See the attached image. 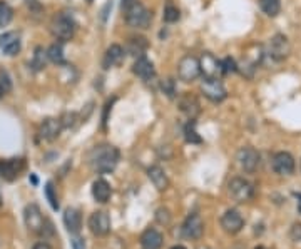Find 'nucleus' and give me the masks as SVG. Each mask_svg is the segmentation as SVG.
<instances>
[{
	"label": "nucleus",
	"instance_id": "obj_34",
	"mask_svg": "<svg viewBox=\"0 0 301 249\" xmlns=\"http://www.w3.org/2000/svg\"><path fill=\"white\" fill-rule=\"evenodd\" d=\"M156 221L159 224H169L171 223V212L166 207H161L156 211Z\"/></svg>",
	"mask_w": 301,
	"mask_h": 249
},
{
	"label": "nucleus",
	"instance_id": "obj_25",
	"mask_svg": "<svg viewBox=\"0 0 301 249\" xmlns=\"http://www.w3.org/2000/svg\"><path fill=\"white\" fill-rule=\"evenodd\" d=\"M147 47H149V44H147V40L146 37H131L129 40H127V47H126V50L129 56H134V57H143L144 56V52L147 50Z\"/></svg>",
	"mask_w": 301,
	"mask_h": 249
},
{
	"label": "nucleus",
	"instance_id": "obj_23",
	"mask_svg": "<svg viewBox=\"0 0 301 249\" xmlns=\"http://www.w3.org/2000/svg\"><path fill=\"white\" fill-rule=\"evenodd\" d=\"M140 246L144 249H159L163 246V234L156 229H146L140 234Z\"/></svg>",
	"mask_w": 301,
	"mask_h": 249
},
{
	"label": "nucleus",
	"instance_id": "obj_7",
	"mask_svg": "<svg viewBox=\"0 0 301 249\" xmlns=\"http://www.w3.org/2000/svg\"><path fill=\"white\" fill-rule=\"evenodd\" d=\"M201 92L211 102H223L227 96L221 79H204L203 84H201Z\"/></svg>",
	"mask_w": 301,
	"mask_h": 249
},
{
	"label": "nucleus",
	"instance_id": "obj_28",
	"mask_svg": "<svg viewBox=\"0 0 301 249\" xmlns=\"http://www.w3.org/2000/svg\"><path fill=\"white\" fill-rule=\"evenodd\" d=\"M47 57H49L54 64H64V49L60 44H52L47 50Z\"/></svg>",
	"mask_w": 301,
	"mask_h": 249
},
{
	"label": "nucleus",
	"instance_id": "obj_33",
	"mask_svg": "<svg viewBox=\"0 0 301 249\" xmlns=\"http://www.w3.org/2000/svg\"><path fill=\"white\" fill-rule=\"evenodd\" d=\"M161 89H163V92L169 99L176 97V82H174L172 79H164L163 82H161Z\"/></svg>",
	"mask_w": 301,
	"mask_h": 249
},
{
	"label": "nucleus",
	"instance_id": "obj_8",
	"mask_svg": "<svg viewBox=\"0 0 301 249\" xmlns=\"http://www.w3.org/2000/svg\"><path fill=\"white\" fill-rule=\"evenodd\" d=\"M201 72L204 74L206 79H221L223 77V62L218 60L213 54H203V57L199 59Z\"/></svg>",
	"mask_w": 301,
	"mask_h": 249
},
{
	"label": "nucleus",
	"instance_id": "obj_36",
	"mask_svg": "<svg viewBox=\"0 0 301 249\" xmlns=\"http://www.w3.org/2000/svg\"><path fill=\"white\" fill-rule=\"evenodd\" d=\"M0 87L5 91V92H9L12 89V82H10V77H9V74H7L4 69H0Z\"/></svg>",
	"mask_w": 301,
	"mask_h": 249
},
{
	"label": "nucleus",
	"instance_id": "obj_20",
	"mask_svg": "<svg viewBox=\"0 0 301 249\" xmlns=\"http://www.w3.org/2000/svg\"><path fill=\"white\" fill-rule=\"evenodd\" d=\"M0 49L4 50L7 56H15L20 50V39L15 32H5L0 35Z\"/></svg>",
	"mask_w": 301,
	"mask_h": 249
},
{
	"label": "nucleus",
	"instance_id": "obj_4",
	"mask_svg": "<svg viewBox=\"0 0 301 249\" xmlns=\"http://www.w3.org/2000/svg\"><path fill=\"white\" fill-rule=\"evenodd\" d=\"M24 219H25V226L29 227V231L36 233V234H44V236H45L47 229L52 231L50 223H47V221L44 219L42 212H40L37 204H29L25 207Z\"/></svg>",
	"mask_w": 301,
	"mask_h": 249
},
{
	"label": "nucleus",
	"instance_id": "obj_15",
	"mask_svg": "<svg viewBox=\"0 0 301 249\" xmlns=\"http://www.w3.org/2000/svg\"><path fill=\"white\" fill-rule=\"evenodd\" d=\"M178 104H179V109L183 111L191 120H194V119H196V117L199 116L201 105H199V102H198L196 96H192L191 92H184L183 96L179 97Z\"/></svg>",
	"mask_w": 301,
	"mask_h": 249
},
{
	"label": "nucleus",
	"instance_id": "obj_14",
	"mask_svg": "<svg viewBox=\"0 0 301 249\" xmlns=\"http://www.w3.org/2000/svg\"><path fill=\"white\" fill-rule=\"evenodd\" d=\"M204 233V223L199 214L187 216L183 224V236L187 239H199Z\"/></svg>",
	"mask_w": 301,
	"mask_h": 249
},
{
	"label": "nucleus",
	"instance_id": "obj_38",
	"mask_svg": "<svg viewBox=\"0 0 301 249\" xmlns=\"http://www.w3.org/2000/svg\"><path fill=\"white\" fill-rule=\"evenodd\" d=\"M290 236L293 241H301V223H294L291 231H290Z\"/></svg>",
	"mask_w": 301,
	"mask_h": 249
},
{
	"label": "nucleus",
	"instance_id": "obj_31",
	"mask_svg": "<svg viewBox=\"0 0 301 249\" xmlns=\"http://www.w3.org/2000/svg\"><path fill=\"white\" fill-rule=\"evenodd\" d=\"M163 19H164V22H167V24L178 22V20H179V10H178V7H174V5H166Z\"/></svg>",
	"mask_w": 301,
	"mask_h": 249
},
{
	"label": "nucleus",
	"instance_id": "obj_41",
	"mask_svg": "<svg viewBox=\"0 0 301 249\" xmlns=\"http://www.w3.org/2000/svg\"><path fill=\"white\" fill-rule=\"evenodd\" d=\"M29 7H30L32 12H40V10H42V7H40L36 0H29Z\"/></svg>",
	"mask_w": 301,
	"mask_h": 249
},
{
	"label": "nucleus",
	"instance_id": "obj_39",
	"mask_svg": "<svg viewBox=\"0 0 301 249\" xmlns=\"http://www.w3.org/2000/svg\"><path fill=\"white\" fill-rule=\"evenodd\" d=\"M72 249H85V241L82 238L76 236L72 239Z\"/></svg>",
	"mask_w": 301,
	"mask_h": 249
},
{
	"label": "nucleus",
	"instance_id": "obj_37",
	"mask_svg": "<svg viewBox=\"0 0 301 249\" xmlns=\"http://www.w3.org/2000/svg\"><path fill=\"white\" fill-rule=\"evenodd\" d=\"M76 119H77V114H64V117L60 119V124H62V127H70L74 126V122H76Z\"/></svg>",
	"mask_w": 301,
	"mask_h": 249
},
{
	"label": "nucleus",
	"instance_id": "obj_1",
	"mask_svg": "<svg viewBox=\"0 0 301 249\" xmlns=\"http://www.w3.org/2000/svg\"><path fill=\"white\" fill-rule=\"evenodd\" d=\"M119 163V151L117 147L102 144L96 146L89 152V166L92 167V171H96L99 174H109L116 169V166Z\"/></svg>",
	"mask_w": 301,
	"mask_h": 249
},
{
	"label": "nucleus",
	"instance_id": "obj_45",
	"mask_svg": "<svg viewBox=\"0 0 301 249\" xmlns=\"http://www.w3.org/2000/svg\"><path fill=\"white\" fill-rule=\"evenodd\" d=\"M294 196H296V199L299 201V212H301V194H298V192H296V194H294Z\"/></svg>",
	"mask_w": 301,
	"mask_h": 249
},
{
	"label": "nucleus",
	"instance_id": "obj_18",
	"mask_svg": "<svg viewBox=\"0 0 301 249\" xmlns=\"http://www.w3.org/2000/svg\"><path fill=\"white\" fill-rule=\"evenodd\" d=\"M60 131H62V124L57 119H45L42 124H40L39 129V137L44 140H54L59 137Z\"/></svg>",
	"mask_w": 301,
	"mask_h": 249
},
{
	"label": "nucleus",
	"instance_id": "obj_22",
	"mask_svg": "<svg viewBox=\"0 0 301 249\" xmlns=\"http://www.w3.org/2000/svg\"><path fill=\"white\" fill-rule=\"evenodd\" d=\"M147 176H149L154 187L159 191H164V189H167V186H169V179H167L163 167H159V166L149 167V169H147Z\"/></svg>",
	"mask_w": 301,
	"mask_h": 249
},
{
	"label": "nucleus",
	"instance_id": "obj_44",
	"mask_svg": "<svg viewBox=\"0 0 301 249\" xmlns=\"http://www.w3.org/2000/svg\"><path fill=\"white\" fill-rule=\"evenodd\" d=\"M30 181H32V184H33V186H37V184H39V181H37V177H36V174H30Z\"/></svg>",
	"mask_w": 301,
	"mask_h": 249
},
{
	"label": "nucleus",
	"instance_id": "obj_32",
	"mask_svg": "<svg viewBox=\"0 0 301 249\" xmlns=\"http://www.w3.org/2000/svg\"><path fill=\"white\" fill-rule=\"evenodd\" d=\"M45 57L47 54L44 52V49H40V47H37L36 49V56H33V60H32V67L36 70H40L45 67Z\"/></svg>",
	"mask_w": 301,
	"mask_h": 249
},
{
	"label": "nucleus",
	"instance_id": "obj_48",
	"mask_svg": "<svg viewBox=\"0 0 301 249\" xmlns=\"http://www.w3.org/2000/svg\"><path fill=\"white\" fill-rule=\"evenodd\" d=\"M2 203H4V201H2V194H0V206H2Z\"/></svg>",
	"mask_w": 301,
	"mask_h": 249
},
{
	"label": "nucleus",
	"instance_id": "obj_17",
	"mask_svg": "<svg viewBox=\"0 0 301 249\" xmlns=\"http://www.w3.org/2000/svg\"><path fill=\"white\" fill-rule=\"evenodd\" d=\"M24 169V161L22 159H9V161H0V176L5 181H13Z\"/></svg>",
	"mask_w": 301,
	"mask_h": 249
},
{
	"label": "nucleus",
	"instance_id": "obj_5",
	"mask_svg": "<svg viewBox=\"0 0 301 249\" xmlns=\"http://www.w3.org/2000/svg\"><path fill=\"white\" fill-rule=\"evenodd\" d=\"M201 74V65H199V59L194 56H184L179 60L178 65V76L183 82H192L196 80Z\"/></svg>",
	"mask_w": 301,
	"mask_h": 249
},
{
	"label": "nucleus",
	"instance_id": "obj_43",
	"mask_svg": "<svg viewBox=\"0 0 301 249\" xmlns=\"http://www.w3.org/2000/svg\"><path fill=\"white\" fill-rule=\"evenodd\" d=\"M134 2H136V0H120V7H122V9H127V7H131Z\"/></svg>",
	"mask_w": 301,
	"mask_h": 249
},
{
	"label": "nucleus",
	"instance_id": "obj_46",
	"mask_svg": "<svg viewBox=\"0 0 301 249\" xmlns=\"http://www.w3.org/2000/svg\"><path fill=\"white\" fill-rule=\"evenodd\" d=\"M171 249H186L184 246H181V244H178V246H172Z\"/></svg>",
	"mask_w": 301,
	"mask_h": 249
},
{
	"label": "nucleus",
	"instance_id": "obj_27",
	"mask_svg": "<svg viewBox=\"0 0 301 249\" xmlns=\"http://www.w3.org/2000/svg\"><path fill=\"white\" fill-rule=\"evenodd\" d=\"M184 139L187 140V143H191V144H201V143H203V139H201V136L196 132V122H194V120H189V122L186 124V127H184Z\"/></svg>",
	"mask_w": 301,
	"mask_h": 249
},
{
	"label": "nucleus",
	"instance_id": "obj_21",
	"mask_svg": "<svg viewBox=\"0 0 301 249\" xmlns=\"http://www.w3.org/2000/svg\"><path fill=\"white\" fill-rule=\"evenodd\" d=\"M124 59V49L117 44H112L109 49L105 50V56L102 60L104 69H111L114 65H119Z\"/></svg>",
	"mask_w": 301,
	"mask_h": 249
},
{
	"label": "nucleus",
	"instance_id": "obj_9",
	"mask_svg": "<svg viewBox=\"0 0 301 249\" xmlns=\"http://www.w3.org/2000/svg\"><path fill=\"white\" fill-rule=\"evenodd\" d=\"M238 164L244 172L251 174L258 169L259 166V152L254 147H241L238 151Z\"/></svg>",
	"mask_w": 301,
	"mask_h": 249
},
{
	"label": "nucleus",
	"instance_id": "obj_3",
	"mask_svg": "<svg viewBox=\"0 0 301 249\" xmlns=\"http://www.w3.org/2000/svg\"><path fill=\"white\" fill-rule=\"evenodd\" d=\"M50 32L56 39L65 42V40H70L74 37V33H76V22H74V19L70 15H67L64 12L57 13V15L52 19Z\"/></svg>",
	"mask_w": 301,
	"mask_h": 249
},
{
	"label": "nucleus",
	"instance_id": "obj_26",
	"mask_svg": "<svg viewBox=\"0 0 301 249\" xmlns=\"http://www.w3.org/2000/svg\"><path fill=\"white\" fill-rule=\"evenodd\" d=\"M259 7L268 17H276L281 12V2L279 0H259Z\"/></svg>",
	"mask_w": 301,
	"mask_h": 249
},
{
	"label": "nucleus",
	"instance_id": "obj_13",
	"mask_svg": "<svg viewBox=\"0 0 301 249\" xmlns=\"http://www.w3.org/2000/svg\"><path fill=\"white\" fill-rule=\"evenodd\" d=\"M221 227L227 234H238L244 227V219L236 209H227L221 218Z\"/></svg>",
	"mask_w": 301,
	"mask_h": 249
},
{
	"label": "nucleus",
	"instance_id": "obj_19",
	"mask_svg": "<svg viewBox=\"0 0 301 249\" xmlns=\"http://www.w3.org/2000/svg\"><path fill=\"white\" fill-rule=\"evenodd\" d=\"M64 224L65 229L70 234H79L80 229H82V214L77 209H74V207H69L64 212Z\"/></svg>",
	"mask_w": 301,
	"mask_h": 249
},
{
	"label": "nucleus",
	"instance_id": "obj_6",
	"mask_svg": "<svg viewBox=\"0 0 301 249\" xmlns=\"http://www.w3.org/2000/svg\"><path fill=\"white\" fill-rule=\"evenodd\" d=\"M227 189H229L231 198L236 201V203H246V201H250L253 198V192H254L253 184L243 177L231 179L229 184H227Z\"/></svg>",
	"mask_w": 301,
	"mask_h": 249
},
{
	"label": "nucleus",
	"instance_id": "obj_40",
	"mask_svg": "<svg viewBox=\"0 0 301 249\" xmlns=\"http://www.w3.org/2000/svg\"><path fill=\"white\" fill-rule=\"evenodd\" d=\"M112 102L114 100H109V102L105 104V109H104V116H102V126L105 127V122H107V114H109L111 111V107H112Z\"/></svg>",
	"mask_w": 301,
	"mask_h": 249
},
{
	"label": "nucleus",
	"instance_id": "obj_16",
	"mask_svg": "<svg viewBox=\"0 0 301 249\" xmlns=\"http://www.w3.org/2000/svg\"><path fill=\"white\" fill-rule=\"evenodd\" d=\"M132 72L136 74L139 79H143L144 82H149L154 77H156V69H154V64L151 62L149 59H146L144 56L143 57H137L136 62L132 65Z\"/></svg>",
	"mask_w": 301,
	"mask_h": 249
},
{
	"label": "nucleus",
	"instance_id": "obj_50",
	"mask_svg": "<svg viewBox=\"0 0 301 249\" xmlns=\"http://www.w3.org/2000/svg\"><path fill=\"white\" fill-rule=\"evenodd\" d=\"M199 249H209V247H199Z\"/></svg>",
	"mask_w": 301,
	"mask_h": 249
},
{
	"label": "nucleus",
	"instance_id": "obj_24",
	"mask_svg": "<svg viewBox=\"0 0 301 249\" xmlns=\"http://www.w3.org/2000/svg\"><path fill=\"white\" fill-rule=\"evenodd\" d=\"M111 192H112L111 191V186L104 179H97L96 183L92 184V196L100 204H104V203H107V201H109Z\"/></svg>",
	"mask_w": 301,
	"mask_h": 249
},
{
	"label": "nucleus",
	"instance_id": "obj_35",
	"mask_svg": "<svg viewBox=\"0 0 301 249\" xmlns=\"http://www.w3.org/2000/svg\"><path fill=\"white\" fill-rule=\"evenodd\" d=\"M221 62H223L224 74H233V72L238 70V64L234 62V59H231V57H226L224 60H221Z\"/></svg>",
	"mask_w": 301,
	"mask_h": 249
},
{
	"label": "nucleus",
	"instance_id": "obj_2",
	"mask_svg": "<svg viewBox=\"0 0 301 249\" xmlns=\"http://www.w3.org/2000/svg\"><path fill=\"white\" fill-rule=\"evenodd\" d=\"M151 20L152 12L146 9L140 2H134L131 7L126 9V22L134 29H147L151 25Z\"/></svg>",
	"mask_w": 301,
	"mask_h": 249
},
{
	"label": "nucleus",
	"instance_id": "obj_47",
	"mask_svg": "<svg viewBox=\"0 0 301 249\" xmlns=\"http://www.w3.org/2000/svg\"><path fill=\"white\" fill-rule=\"evenodd\" d=\"M4 94H5V91L2 89V87H0V99H2V96H4Z\"/></svg>",
	"mask_w": 301,
	"mask_h": 249
},
{
	"label": "nucleus",
	"instance_id": "obj_49",
	"mask_svg": "<svg viewBox=\"0 0 301 249\" xmlns=\"http://www.w3.org/2000/svg\"><path fill=\"white\" fill-rule=\"evenodd\" d=\"M256 249H266V247H263V246H258Z\"/></svg>",
	"mask_w": 301,
	"mask_h": 249
},
{
	"label": "nucleus",
	"instance_id": "obj_11",
	"mask_svg": "<svg viewBox=\"0 0 301 249\" xmlns=\"http://www.w3.org/2000/svg\"><path fill=\"white\" fill-rule=\"evenodd\" d=\"M89 229L94 236H107L111 231L109 214L104 211H96L89 218Z\"/></svg>",
	"mask_w": 301,
	"mask_h": 249
},
{
	"label": "nucleus",
	"instance_id": "obj_10",
	"mask_svg": "<svg viewBox=\"0 0 301 249\" xmlns=\"http://www.w3.org/2000/svg\"><path fill=\"white\" fill-rule=\"evenodd\" d=\"M291 52V45H290V40H288L286 35L283 33H276L274 37H271L270 40V56L281 62V60H285L288 56H290Z\"/></svg>",
	"mask_w": 301,
	"mask_h": 249
},
{
	"label": "nucleus",
	"instance_id": "obj_29",
	"mask_svg": "<svg viewBox=\"0 0 301 249\" xmlns=\"http://www.w3.org/2000/svg\"><path fill=\"white\" fill-rule=\"evenodd\" d=\"M12 17H13V10L9 4L5 2H0V29H4L10 22H12Z\"/></svg>",
	"mask_w": 301,
	"mask_h": 249
},
{
	"label": "nucleus",
	"instance_id": "obj_30",
	"mask_svg": "<svg viewBox=\"0 0 301 249\" xmlns=\"http://www.w3.org/2000/svg\"><path fill=\"white\" fill-rule=\"evenodd\" d=\"M45 198L49 201V204L54 211L59 209V201H57V194H56V189H54V184L52 183H47L45 184Z\"/></svg>",
	"mask_w": 301,
	"mask_h": 249
},
{
	"label": "nucleus",
	"instance_id": "obj_51",
	"mask_svg": "<svg viewBox=\"0 0 301 249\" xmlns=\"http://www.w3.org/2000/svg\"><path fill=\"white\" fill-rule=\"evenodd\" d=\"M87 2H92V0H87Z\"/></svg>",
	"mask_w": 301,
	"mask_h": 249
},
{
	"label": "nucleus",
	"instance_id": "obj_12",
	"mask_svg": "<svg viewBox=\"0 0 301 249\" xmlns=\"http://www.w3.org/2000/svg\"><path fill=\"white\" fill-rule=\"evenodd\" d=\"M273 171L279 176H291L294 172V159L290 152H276L273 156Z\"/></svg>",
	"mask_w": 301,
	"mask_h": 249
},
{
	"label": "nucleus",
	"instance_id": "obj_42",
	"mask_svg": "<svg viewBox=\"0 0 301 249\" xmlns=\"http://www.w3.org/2000/svg\"><path fill=\"white\" fill-rule=\"evenodd\" d=\"M32 249H52V247L47 244V243H37V244H33Z\"/></svg>",
	"mask_w": 301,
	"mask_h": 249
}]
</instances>
